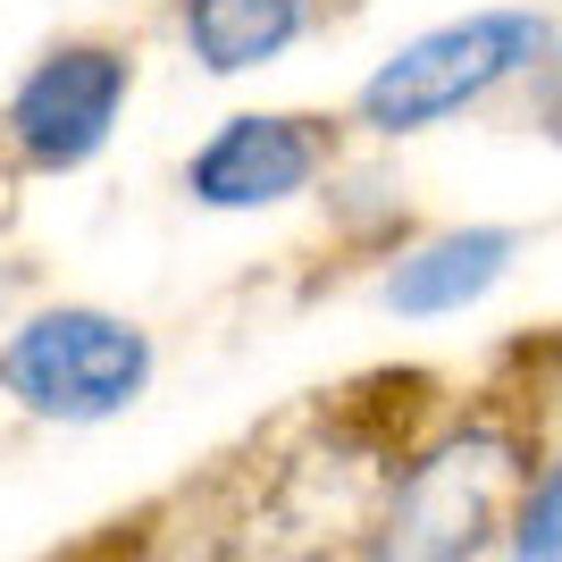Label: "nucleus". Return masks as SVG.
I'll list each match as a JSON object with an SVG mask.
<instances>
[{"mask_svg":"<svg viewBox=\"0 0 562 562\" xmlns=\"http://www.w3.org/2000/svg\"><path fill=\"white\" fill-rule=\"evenodd\" d=\"M554 43V25L538 9H470V18H446L412 34L403 50H386L370 76H361V93H352V126L361 135H428V126H446V117L479 110L495 101L504 85L546 59Z\"/></svg>","mask_w":562,"mask_h":562,"instance_id":"1","label":"nucleus"},{"mask_svg":"<svg viewBox=\"0 0 562 562\" xmlns=\"http://www.w3.org/2000/svg\"><path fill=\"white\" fill-rule=\"evenodd\" d=\"M151 370H160L151 336L126 311H101V303L25 311L9 328V345H0V395L25 420H50V428L126 420L151 395Z\"/></svg>","mask_w":562,"mask_h":562,"instance_id":"2","label":"nucleus"},{"mask_svg":"<svg viewBox=\"0 0 562 562\" xmlns=\"http://www.w3.org/2000/svg\"><path fill=\"white\" fill-rule=\"evenodd\" d=\"M126 101H135V50L110 34H68L9 85L0 135L34 177H76L110 151Z\"/></svg>","mask_w":562,"mask_h":562,"instance_id":"3","label":"nucleus"},{"mask_svg":"<svg viewBox=\"0 0 562 562\" xmlns=\"http://www.w3.org/2000/svg\"><path fill=\"white\" fill-rule=\"evenodd\" d=\"M513 479H520V446L504 428H462L446 446H428L403 470V487L361 562H470L495 538Z\"/></svg>","mask_w":562,"mask_h":562,"instance_id":"4","label":"nucleus"},{"mask_svg":"<svg viewBox=\"0 0 562 562\" xmlns=\"http://www.w3.org/2000/svg\"><path fill=\"white\" fill-rule=\"evenodd\" d=\"M336 168V117L319 110H227L186 151V202L218 218L278 211Z\"/></svg>","mask_w":562,"mask_h":562,"instance_id":"5","label":"nucleus"},{"mask_svg":"<svg viewBox=\"0 0 562 562\" xmlns=\"http://www.w3.org/2000/svg\"><path fill=\"white\" fill-rule=\"evenodd\" d=\"M520 235L513 227H437L386 269V311L395 319H453V311L487 303L504 269H513Z\"/></svg>","mask_w":562,"mask_h":562,"instance_id":"6","label":"nucleus"},{"mask_svg":"<svg viewBox=\"0 0 562 562\" xmlns=\"http://www.w3.org/2000/svg\"><path fill=\"white\" fill-rule=\"evenodd\" d=\"M311 34V0H177V43L202 76H260Z\"/></svg>","mask_w":562,"mask_h":562,"instance_id":"7","label":"nucleus"},{"mask_svg":"<svg viewBox=\"0 0 562 562\" xmlns=\"http://www.w3.org/2000/svg\"><path fill=\"white\" fill-rule=\"evenodd\" d=\"M504 538H513V562H562V462L513 504Z\"/></svg>","mask_w":562,"mask_h":562,"instance_id":"8","label":"nucleus"},{"mask_svg":"<svg viewBox=\"0 0 562 562\" xmlns=\"http://www.w3.org/2000/svg\"><path fill=\"white\" fill-rule=\"evenodd\" d=\"M520 85H529V110H538V126L562 143V43H546V59L520 76Z\"/></svg>","mask_w":562,"mask_h":562,"instance_id":"9","label":"nucleus"}]
</instances>
